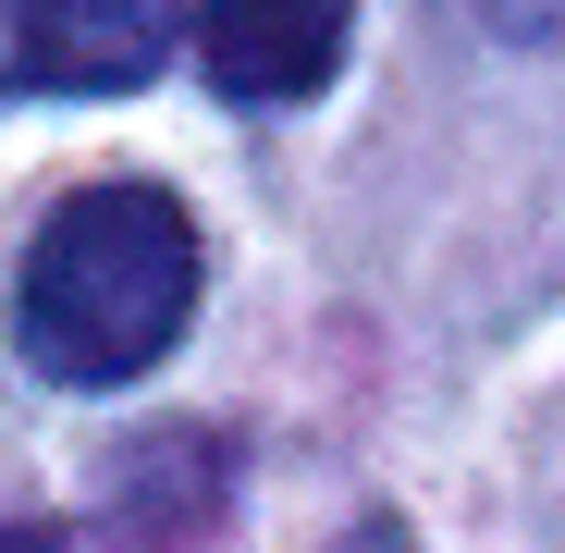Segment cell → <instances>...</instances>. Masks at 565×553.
Instances as JSON below:
<instances>
[{
  "label": "cell",
  "mask_w": 565,
  "mask_h": 553,
  "mask_svg": "<svg viewBox=\"0 0 565 553\" xmlns=\"http://www.w3.org/2000/svg\"><path fill=\"white\" fill-rule=\"evenodd\" d=\"M172 62V0H0V99H124Z\"/></svg>",
  "instance_id": "obj_2"
},
{
  "label": "cell",
  "mask_w": 565,
  "mask_h": 553,
  "mask_svg": "<svg viewBox=\"0 0 565 553\" xmlns=\"http://www.w3.org/2000/svg\"><path fill=\"white\" fill-rule=\"evenodd\" d=\"M198 38V74L246 111H282V99H320L344 38H356V0H198L184 13Z\"/></svg>",
  "instance_id": "obj_3"
},
{
  "label": "cell",
  "mask_w": 565,
  "mask_h": 553,
  "mask_svg": "<svg viewBox=\"0 0 565 553\" xmlns=\"http://www.w3.org/2000/svg\"><path fill=\"white\" fill-rule=\"evenodd\" d=\"M480 13H492L504 38H529V25H553V13H565V0H480Z\"/></svg>",
  "instance_id": "obj_4"
},
{
  "label": "cell",
  "mask_w": 565,
  "mask_h": 553,
  "mask_svg": "<svg viewBox=\"0 0 565 553\" xmlns=\"http://www.w3.org/2000/svg\"><path fill=\"white\" fill-rule=\"evenodd\" d=\"M198 320V222L160 184H86L62 198L13 270V344L38 382L62 394H111L184 344Z\"/></svg>",
  "instance_id": "obj_1"
},
{
  "label": "cell",
  "mask_w": 565,
  "mask_h": 553,
  "mask_svg": "<svg viewBox=\"0 0 565 553\" xmlns=\"http://www.w3.org/2000/svg\"><path fill=\"white\" fill-rule=\"evenodd\" d=\"M0 553H62V541L50 529H0Z\"/></svg>",
  "instance_id": "obj_6"
},
{
  "label": "cell",
  "mask_w": 565,
  "mask_h": 553,
  "mask_svg": "<svg viewBox=\"0 0 565 553\" xmlns=\"http://www.w3.org/2000/svg\"><path fill=\"white\" fill-rule=\"evenodd\" d=\"M344 553H406V529H394V517H369V529H356Z\"/></svg>",
  "instance_id": "obj_5"
}]
</instances>
